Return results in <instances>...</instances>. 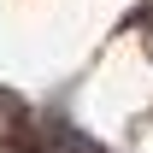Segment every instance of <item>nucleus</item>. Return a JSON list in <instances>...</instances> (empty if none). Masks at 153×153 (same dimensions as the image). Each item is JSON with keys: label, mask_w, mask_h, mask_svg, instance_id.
<instances>
[{"label": "nucleus", "mask_w": 153, "mask_h": 153, "mask_svg": "<svg viewBox=\"0 0 153 153\" xmlns=\"http://www.w3.org/2000/svg\"><path fill=\"white\" fill-rule=\"evenodd\" d=\"M0 153H24V147H12V141H0Z\"/></svg>", "instance_id": "nucleus-1"}]
</instances>
